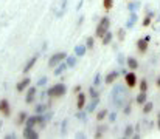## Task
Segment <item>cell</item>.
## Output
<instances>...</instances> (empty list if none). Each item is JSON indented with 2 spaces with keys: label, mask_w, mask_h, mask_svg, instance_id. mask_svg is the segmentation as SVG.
Segmentation results:
<instances>
[{
  "label": "cell",
  "mask_w": 160,
  "mask_h": 139,
  "mask_svg": "<svg viewBox=\"0 0 160 139\" xmlns=\"http://www.w3.org/2000/svg\"><path fill=\"white\" fill-rule=\"evenodd\" d=\"M109 28H110V19H109L107 16L101 17L100 22H98V25H97V28H95V37L101 39L107 31H109Z\"/></svg>",
  "instance_id": "1"
},
{
  "label": "cell",
  "mask_w": 160,
  "mask_h": 139,
  "mask_svg": "<svg viewBox=\"0 0 160 139\" xmlns=\"http://www.w3.org/2000/svg\"><path fill=\"white\" fill-rule=\"evenodd\" d=\"M65 93H67V85L64 82H58L47 90V96L48 97H62Z\"/></svg>",
  "instance_id": "2"
},
{
  "label": "cell",
  "mask_w": 160,
  "mask_h": 139,
  "mask_svg": "<svg viewBox=\"0 0 160 139\" xmlns=\"http://www.w3.org/2000/svg\"><path fill=\"white\" fill-rule=\"evenodd\" d=\"M124 84L128 88H135L138 85V77H137L135 71H128L124 74Z\"/></svg>",
  "instance_id": "3"
},
{
  "label": "cell",
  "mask_w": 160,
  "mask_h": 139,
  "mask_svg": "<svg viewBox=\"0 0 160 139\" xmlns=\"http://www.w3.org/2000/svg\"><path fill=\"white\" fill-rule=\"evenodd\" d=\"M65 57H67V53H65V51H61V53H56L53 56H50V59H48V67H50V68H54L56 65H59L61 62H64Z\"/></svg>",
  "instance_id": "4"
},
{
  "label": "cell",
  "mask_w": 160,
  "mask_h": 139,
  "mask_svg": "<svg viewBox=\"0 0 160 139\" xmlns=\"http://www.w3.org/2000/svg\"><path fill=\"white\" fill-rule=\"evenodd\" d=\"M154 19H156V11L146 8V14H145V17H143V20H142V26H143V28H149V26L152 25Z\"/></svg>",
  "instance_id": "5"
},
{
  "label": "cell",
  "mask_w": 160,
  "mask_h": 139,
  "mask_svg": "<svg viewBox=\"0 0 160 139\" xmlns=\"http://www.w3.org/2000/svg\"><path fill=\"white\" fill-rule=\"evenodd\" d=\"M135 44H137V45H135L137 46V51H138L140 54H145V53L148 51V48H149V44H151V42H149L146 37H140Z\"/></svg>",
  "instance_id": "6"
},
{
  "label": "cell",
  "mask_w": 160,
  "mask_h": 139,
  "mask_svg": "<svg viewBox=\"0 0 160 139\" xmlns=\"http://www.w3.org/2000/svg\"><path fill=\"white\" fill-rule=\"evenodd\" d=\"M86 105H87V94L79 91L76 94V108H78V110H84Z\"/></svg>",
  "instance_id": "7"
},
{
  "label": "cell",
  "mask_w": 160,
  "mask_h": 139,
  "mask_svg": "<svg viewBox=\"0 0 160 139\" xmlns=\"http://www.w3.org/2000/svg\"><path fill=\"white\" fill-rule=\"evenodd\" d=\"M120 71L118 70H112V71H109L106 74V77H104V82H106L107 85H112V84H115V81H118V77H120Z\"/></svg>",
  "instance_id": "8"
},
{
  "label": "cell",
  "mask_w": 160,
  "mask_h": 139,
  "mask_svg": "<svg viewBox=\"0 0 160 139\" xmlns=\"http://www.w3.org/2000/svg\"><path fill=\"white\" fill-rule=\"evenodd\" d=\"M137 22H138V14H137V11H135V12H129V17H128V20H126L124 28H126V30H132Z\"/></svg>",
  "instance_id": "9"
},
{
  "label": "cell",
  "mask_w": 160,
  "mask_h": 139,
  "mask_svg": "<svg viewBox=\"0 0 160 139\" xmlns=\"http://www.w3.org/2000/svg\"><path fill=\"white\" fill-rule=\"evenodd\" d=\"M126 67H128L131 71H135V70L140 68V62H138L135 57L129 56V57H126Z\"/></svg>",
  "instance_id": "10"
},
{
  "label": "cell",
  "mask_w": 160,
  "mask_h": 139,
  "mask_svg": "<svg viewBox=\"0 0 160 139\" xmlns=\"http://www.w3.org/2000/svg\"><path fill=\"white\" fill-rule=\"evenodd\" d=\"M98 105H100V97H93V99H90V104L86 105V111H87L89 114H92V113L97 111Z\"/></svg>",
  "instance_id": "11"
},
{
  "label": "cell",
  "mask_w": 160,
  "mask_h": 139,
  "mask_svg": "<svg viewBox=\"0 0 160 139\" xmlns=\"http://www.w3.org/2000/svg\"><path fill=\"white\" fill-rule=\"evenodd\" d=\"M0 113H2L5 118H8V116L11 114V107H9L8 99H2V100H0Z\"/></svg>",
  "instance_id": "12"
},
{
  "label": "cell",
  "mask_w": 160,
  "mask_h": 139,
  "mask_svg": "<svg viewBox=\"0 0 160 139\" xmlns=\"http://www.w3.org/2000/svg\"><path fill=\"white\" fill-rule=\"evenodd\" d=\"M36 93H38L36 87H28L27 88V96H25V102L27 104H33L34 102V97H36Z\"/></svg>",
  "instance_id": "13"
},
{
  "label": "cell",
  "mask_w": 160,
  "mask_h": 139,
  "mask_svg": "<svg viewBox=\"0 0 160 139\" xmlns=\"http://www.w3.org/2000/svg\"><path fill=\"white\" fill-rule=\"evenodd\" d=\"M30 84H31V79H30V77H25V79H22L20 82H17V85H16V90H17L19 93L27 91V88L30 87Z\"/></svg>",
  "instance_id": "14"
},
{
  "label": "cell",
  "mask_w": 160,
  "mask_h": 139,
  "mask_svg": "<svg viewBox=\"0 0 160 139\" xmlns=\"http://www.w3.org/2000/svg\"><path fill=\"white\" fill-rule=\"evenodd\" d=\"M23 138L25 139H38L39 138V133L34 130V127H25V130H23Z\"/></svg>",
  "instance_id": "15"
},
{
  "label": "cell",
  "mask_w": 160,
  "mask_h": 139,
  "mask_svg": "<svg viewBox=\"0 0 160 139\" xmlns=\"http://www.w3.org/2000/svg\"><path fill=\"white\" fill-rule=\"evenodd\" d=\"M68 67H67V63H65V60L64 62H61L59 65H56L53 70V76H56V77H59V76H62L64 73H65V70H67Z\"/></svg>",
  "instance_id": "16"
},
{
  "label": "cell",
  "mask_w": 160,
  "mask_h": 139,
  "mask_svg": "<svg viewBox=\"0 0 160 139\" xmlns=\"http://www.w3.org/2000/svg\"><path fill=\"white\" fill-rule=\"evenodd\" d=\"M36 62H38V54H34V56H33V57H31V59H30V60L25 63V67H23V70H22V71L27 74L30 70H33V67L36 65Z\"/></svg>",
  "instance_id": "17"
},
{
  "label": "cell",
  "mask_w": 160,
  "mask_h": 139,
  "mask_svg": "<svg viewBox=\"0 0 160 139\" xmlns=\"http://www.w3.org/2000/svg\"><path fill=\"white\" fill-rule=\"evenodd\" d=\"M140 6H142V3H140L138 0H129V2H128V11H129V12L138 11Z\"/></svg>",
  "instance_id": "18"
},
{
  "label": "cell",
  "mask_w": 160,
  "mask_h": 139,
  "mask_svg": "<svg viewBox=\"0 0 160 139\" xmlns=\"http://www.w3.org/2000/svg\"><path fill=\"white\" fill-rule=\"evenodd\" d=\"M65 63H67L68 68H75L76 63H78V56H76V54H73V56H68V54H67V57H65Z\"/></svg>",
  "instance_id": "19"
},
{
  "label": "cell",
  "mask_w": 160,
  "mask_h": 139,
  "mask_svg": "<svg viewBox=\"0 0 160 139\" xmlns=\"http://www.w3.org/2000/svg\"><path fill=\"white\" fill-rule=\"evenodd\" d=\"M148 100V91H140L135 96V104L137 105H143Z\"/></svg>",
  "instance_id": "20"
},
{
  "label": "cell",
  "mask_w": 160,
  "mask_h": 139,
  "mask_svg": "<svg viewBox=\"0 0 160 139\" xmlns=\"http://www.w3.org/2000/svg\"><path fill=\"white\" fill-rule=\"evenodd\" d=\"M75 54L78 56V57H82V56H86V53H87V46L82 45V44H78V45L75 46Z\"/></svg>",
  "instance_id": "21"
},
{
  "label": "cell",
  "mask_w": 160,
  "mask_h": 139,
  "mask_svg": "<svg viewBox=\"0 0 160 139\" xmlns=\"http://www.w3.org/2000/svg\"><path fill=\"white\" fill-rule=\"evenodd\" d=\"M107 114H109V110H107V108H101V110H98V111H97V116H95L97 122H103V121L107 118Z\"/></svg>",
  "instance_id": "22"
},
{
  "label": "cell",
  "mask_w": 160,
  "mask_h": 139,
  "mask_svg": "<svg viewBox=\"0 0 160 139\" xmlns=\"http://www.w3.org/2000/svg\"><path fill=\"white\" fill-rule=\"evenodd\" d=\"M152 110H154V104L149 102V100H146V102L142 105V111H143V114H149V113H152Z\"/></svg>",
  "instance_id": "23"
},
{
  "label": "cell",
  "mask_w": 160,
  "mask_h": 139,
  "mask_svg": "<svg viewBox=\"0 0 160 139\" xmlns=\"http://www.w3.org/2000/svg\"><path fill=\"white\" fill-rule=\"evenodd\" d=\"M112 40H113V33H112V31H107L106 34L101 37V44H103V45H110Z\"/></svg>",
  "instance_id": "24"
},
{
  "label": "cell",
  "mask_w": 160,
  "mask_h": 139,
  "mask_svg": "<svg viewBox=\"0 0 160 139\" xmlns=\"http://www.w3.org/2000/svg\"><path fill=\"white\" fill-rule=\"evenodd\" d=\"M48 108H50V107H48L47 104H42V102H41V104H38V105L34 107V111H36L38 114H44Z\"/></svg>",
  "instance_id": "25"
},
{
  "label": "cell",
  "mask_w": 160,
  "mask_h": 139,
  "mask_svg": "<svg viewBox=\"0 0 160 139\" xmlns=\"http://www.w3.org/2000/svg\"><path fill=\"white\" fill-rule=\"evenodd\" d=\"M38 125V116H28L25 121V127H36Z\"/></svg>",
  "instance_id": "26"
},
{
  "label": "cell",
  "mask_w": 160,
  "mask_h": 139,
  "mask_svg": "<svg viewBox=\"0 0 160 139\" xmlns=\"http://www.w3.org/2000/svg\"><path fill=\"white\" fill-rule=\"evenodd\" d=\"M27 118H28V113H27V111H20V113L17 114V121H16V124H17V125H22V124H25Z\"/></svg>",
  "instance_id": "27"
},
{
  "label": "cell",
  "mask_w": 160,
  "mask_h": 139,
  "mask_svg": "<svg viewBox=\"0 0 160 139\" xmlns=\"http://www.w3.org/2000/svg\"><path fill=\"white\" fill-rule=\"evenodd\" d=\"M117 39H118V42H124V39H126V28H120L117 31Z\"/></svg>",
  "instance_id": "28"
},
{
  "label": "cell",
  "mask_w": 160,
  "mask_h": 139,
  "mask_svg": "<svg viewBox=\"0 0 160 139\" xmlns=\"http://www.w3.org/2000/svg\"><path fill=\"white\" fill-rule=\"evenodd\" d=\"M134 132H135V128H134L132 125H128V127L124 128L123 136H124V138H132V136H134Z\"/></svg>",
  "instance_id": "29"
},
{
  "label": "cell",
  "mask_w": 160,
  "mask_h": 139,
  "mask_svg": "<svg viewBox=\"0 0 160 139\" xmlns=\"http://www.w3.org/2000/svg\"><path fill=\"white\" fill-rule=\"evenodd\" d=\"M138 87H140V91H148V88H149L148 81L146 79H140L138 81Z\"/></svg>",
  "instance_id": "30"
},
{
  "label": "cell",
  "mask_w": 160,
  "mask_h": 139,
  "mask_svg": "<svg viewBox=\"0 0 160 139\" xmlns=\"http://www.w3.org/2000/svg\"><path fill=\"white\" fill-rule=\"evenodd\" d=\"M89 96H90V99H93V97H100V91L95 88V85L89 87Z\"/></svg>",
  "instance_id": "31"
},
{
  "label": "cell",
  "mask_w": 160,
  "mask_h": 139,
  "mask_svg": "<svg viewBox=\"0 0 160 139\" xmlns=\"http://www.w3.org/2000/svg\"><path fill=\"white\" fill-rule=\"evenodd\" d=\"M113 6H115V2H113V0H103V8H104L106 11H110Z\"/></svg>",
  "instance_id": "32"
},
{
  "label": "cell",
  "mask_w": 160,
  "mask_h": 139,
  "mask_svg": "<svg viewBox=\"0 0 160 139\" xmlns=\"http://www.w3.org/2000/svg\"><path fill=\"white\" fill-rule=\"evenodd\" d=\"M65 11H67V0H62V3H61V11L56 12V17H62Z\"/></svg>",
  "instance_id": "33"
},
{
  "label": "cell",
  "mask_w": 160,
  "mask_h": 139,
  "mask_svg": "<svg viewBox=\"0 0 160 139\" xmlns=\"http://www.w3.org/2000/svg\"><path fill=\"white\" fill-rule=\"evenodd\" d=\"M86 46H87V49H93V46H95V37H87L86 39Z\"/></svg>",
  "instance_id": "34"
},
{
  "label": "cell",
  "mask_w": 160,
  "mask_h": 139,
  "mask_svg": "<svg viewBox=\"0 0 160 139\" xmlns=\"http://www.w3.org/2000/svg\"><path fill=\"white\" fill-rule=\"evenodd\" d=\"M89 113L87 111H84V110H78L76 111V119H79V121H86V116H87Z\"/></svg>",
  "instance_id": "35"
},
{
  "label": "cell",
  "mask_w": 160,
  "mask_h": 139,
  "mask_svg": "<svg viewBox=\"0 0 160 139\" xmlns=\"http://www.w3.org/2000/svg\"><path fill=\"white\" fill-rule=\"evenodd\" d=\"M67 125H68V121H67V119H64V121L61 122V135H62V136L67 133Z\"/></svg>",
  "instance_id": "36"
},
{
  "label": "cell",
  "mask_w": 160,
  "mask_h": 139,
  "mask_svg": "<svg viewBox=\"0 0 160 139\" xmlns=\"http://www.w3.org/2000/svg\"><path fill=\"white\" fill-rule=\"evenodd\" d=\"M131 111H132V107H131V104H129V102H128V104H124V105H123V114H126V116H128Z\"/></svg>",
  "instance_id": "37"
},
{
  "label": "cell",
  "mask_w": 160,
  "mask_h": 139,
  "mask_svg": "<svg viewBox=\"0 0 160 139\" xmlns=\"http://www.w3.org/2000/svg\"><path fill=\"white\" fill-rule=\"evenodd\" d=\"M100 84H101V73H97V74H95V77H93V85H95V87H98Z\"/></svg>",
  "instance_id": "38"
},
{
  "label": "cell",
  "mask_w": 160,
  "mask_h": 139,
  "mask_svg": "<svg viewBox=\"0 0 160 139\" xmlns=\"http://www.w3.org/2000/svg\"><path fill=\"white\" fill-rule=\"evenodd\" d=\"M47 82H48V77L42 76V77L38 81V87H44V85H47Z\"/></svg>",
  "instance_id": "39"
},
{
  "label": "cell",
  "mask_w": 160,
  "mask_h": 139,
  "mask_svg": "<svg viewBox=\"0 0 160 139\" xmlns=\"http://www.w3.org/2000/svg\"><path fill=\"white\" fill-rule=\"evenodd\" d=\"M117 62H118V65H123V63H126V57L120 53V54L117 56Z\"/></svg>",
  "instance_id": "40"
},
{
  "label": "cell",
  "mask_w": 160,
  "mask_h": 139,
  "mask_svg": "<svg viewBox=\"0 0 160 139\" xmlns=\"http://www.w3.org/2000/svg\"><path fill=\"white\" fill-rule=\"evenodd\" d=\"M107 119H109V122H115L117 121V113L113 111V113H109L107 114Z\"/></svg>",
  "instance_id": "41"
},
{
  "label": "cell",
  "mask_w": 160,
  "mask_h": 139,
  "mask_svg": "<svg viewBox=\"0 0 160 139\" xmlns=\"http://www.w3.org/2000/svg\"><path fill=\"white\" fill-rule=\"evenodd\" d=\"M103 136H104V132H101V130H98V128H97V132H95V135H93V138L100 139V138H103Z\"/></svg>",
  "instance_id": "42"
},
{
  "label": "cell",
  "mask_w": 160,
  "mask_h": 139,
  "mask_svg": "<svg viewBox=\"0 0 160 139\" xmlns=\"http://www.w3.org/2000/svg\"><path fill=\"white\" fill-rule=\"evenodd\" d=\"M44 116H45V119H47V121H52V119H53V111H45V113H44Z\"/></svg>",
  "instance_id": "43"
},
{
  "label": "cell",
  "mask_w": 160,
  "mask_h": 139,
  "mask_svg": "<svg viewBox=\"0 0 160 139\" xmlns=\"http://www.w3.org/2000/svg\"><path fill=\"white\" fill-rule=\"evenodd\" d=\"M75 138H76V139H84V138H87V136H86V133H82V132H78V133L75 135Z\"/></svg>",
  "instance_id": "44"
},
{
  "label": "cell",
  "mask_w": 160,
  "mask_h": 139,
  "mask_svg": "<svg viewBox=\"0 0 160 139\" xmlns=\"http://www.w3.org/2000/svg\"><path fill=\"white\" fill-rule=\"evenodd\" d=\"M79 91H81V85H75V87H73V93L78 94Z\"/></svg>",
  "instance_id": "45"
},
{
  "label": "cell",
  "mask_w": 160,
  "mask_h": 139,
  "mask_svg": "<svg viewBox=\"0 0 160 139\" xmlns=\"http://www.w3.org/2000/svg\"><path fill=\"white\" fill-rule=\"evenodd\" d=\"M82 5H84V0H79V3H78V6H76V11H79V9L82 8Z\"/></svg>",
  "instance_id": "46"
},
{
  "label": "cell",
  "mask_w": 160,
  "mask_h": 139,
  "mask_svg": "<svg viewBox=\"0 0 160 139\" xmlns=\"http://www.w3.org/2000/svg\"><path fill=\"white\" fill-rule=\"evenodd\" d=\"M157 130L160 132V111H159V114H157Z\"/></svg>",
  "instance_id": "47"
},
{
  "label": "cell",
  "mask_w": 160,
  "mask_h": 139,
  "mask_svg": "<svg viewBox=\"0 0 160 139\" xmlns=\"http://www.w3.org/2000/svg\"><path fill=\"white\" fill-rule=\"evenodd\" d=\"M82 22H84V17L81 16V17H79V20H78V26H81V25H82Z\"/></svg>",
  "instance_id": "48"
},
{
  "label": "cell",
  "mask_w": 160,
  "mask_h": 139,
  "mask_svg": "<svg viewBox=\"0 0 160 139\" xmlns=\"http://www.w3.org/2000/svg\"><path fill=\"white\" fill-rule=\"evenodd\" d=\"M6 138H8V139H16V138H17V136H16V135H12V133H11V135H6Z\"/></svg>",
  "instance_id": "49"
},
{
  "label": "cell",
  "mask_w": 160,
  "mask_h": 139,
  "mask_svg": "<svg viewBox=\"0 0 160 139\" xmlns=\"http://www.w3.org/2000/svg\"><path fill=\"white\" fill-rule=\"evenodd\" d=\"M156 85H157V88H160V76L157 77V81H156Z\"/></svg>",
  "instance_id": "50"
},
{
  "label": "cell",
  "mask_w": 160,
  "mask_h": 139,
  "mask_svg": "<svg viewBox=\"0 0 160 139\" xmlns=\"http://www.w3.org/2000/svg\"><path fill=\"white\" fill-rule=\"evenodd\" d=\"M132 138H134V139H140V138H142V135H138V133H135V135H134Z\"/></svg>",
  "instance_id": "51"
},
{
  "label": "cell",
  "mask_w": 160,
  "mask_h": 139,
  "mask_svg": "<svg viewBox=\"0 0 160 139\" xmlns=\"http://www.w3.org/2000/svg\"><path fill=\"white\" fill-rule=\"evenodd\" d=\"M159 33H160V30H159Z\"/></svg>",
  "instance_id": "52"
},
{
  "label": "cell",
  "mask_w": 160,
  "mask_h": 139,
  "mask_svg": "<svg viewBox=\"0 0 160 139\" xmlns=\"http://www.w3.org/2000/svg\"><path fill=\"white\" fill-rule=\"evenodd\" d=\"M128 2H129V0H128Z\"/></svg>",
  "instance_id": "53"
}]
</instances>
